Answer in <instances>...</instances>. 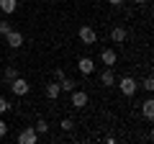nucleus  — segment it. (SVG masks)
<instances>
[{"instance_id": "nucleus-1", "label": "nucleus", "mask_w": 154, "mask_h": 144, "mask_svg": "<svg viewBox=\"0 0 154 144\" xmlns=\"http://www.w3.org/2000/svg\"><path fill=\"white\" fill-rule=\"evenodd\" d=\"M118 90H121L123 95H134V93L139 90V83L131 77V75H123V77L118 80Z\"/></svg>"}, {"instance_id": "nucleus-2", "label": "nucleus", "mask_w": 154, "mask_h": 144, "mask_svg": "<svg viewBox=\"0 0 154 144\" xmlns=\"http://www.w3.org/2000/svg\"><path fill=\"white\" fill-rule=\"evenodd\" d=\"M77 39L82 41V44H98V33H95L93 26H80V31H77Z\"/></svg>"}, {"instance_id": "nucleus-3", "label": "nucleus", "mask_w": 154, "mask_h": 144, "mask_svg": "<svg viewBox=\"0 0 154 144\" xmlns=\"http://www.w3.org/2000/svg\"><path fill=\"white\" fill-rule=\"evenodd\" d=\"M8 85H11V93H13V95H28V90H31V85H28V80H23L21 75H18L16 80H11Z\"/></svg>"}, {"instance_id": "nucleus-4", "label": "nucleus", "mask_w": 154, "mask_h": 144, "mask_svg": "<svg viewBox=\"0 0 154 144\" xmlns=\"http://www.w3.org/2000/svg\"><path fill=\"white\" fill-rule=\"evenodd\" d=\"M88 93H85V90H72L69 93V103H72V108H77V111H80V108H85V105H88Z\"/></svg>"}, {"instance_id": "nucleus-5", "label": "nucleus", "mask_w": 154, "mask_h": 144, "mask_svg": "<svg viewBox=\"0 0 154 144\" xmlns=\"http://www.w3.org/2000/svg\"><path fill=\"white\" fill-rule=\"evenodd\" d=\"M38 142V134L33 126H26L21 134H18V144H36Z\"/></svg>"}, {"instance_id": "nucleus-6", "label": "nucleus", "mask_w": 154, "mask_h": 144, "mask_svg": "<svg viewBox=\"0 0 154 144\" xmlns=\"http://www.w3.org/2000/svg\"><path fill=\"white\" fill-rule=\"evenodd\" d=\"M5 41H8L11 49H21V46H23V33L16 31V28H11V31L5 33Z\"/></svg>"}, {"instance_id": "nucleus-7", "label": "nucleus", "mask_w": 154, "mask_h": 144, "mask_svg": "<svg viewBox=\"0 0 154 144\" xmlns=\"http://www.w3.org/2000/svg\"><path fill=\"white\" fill-rule=\"evenodd\" d=\"M77 70L82 72V75H93L95 72V62L90 59V57H80V59H77Z\"/></svg>"}, {"instance_id": "nucleus-8", "label": "nucleus", "mask_w": 154, "mask_h": 144, "mask_svg": "<svg viewBox=\"0 0 154 144\" xmlns=\"http://www.w3.org/2000/svg\"><path fill=\"white\" fill-rule=\"evenodd\" d=\"M100 85H103V88H110V85H116V75H113V67H105V70L100 72Z\"/></svg>"}, {"instance_id": "nucleus-9", "label": "nucleus", "mask_w": 154, "mask_h": 144, "mask_svg": "<svg viewBox=\"0 0 154 144\" xmlns=\"http://www.w3.org/2000/svg\"><path fill=\"white\" fill-rule=\"evenodd\" d=\"M100 62H103L105 67H113L116 62H118V54H116L113 49H103L100 52Z\"/></svg>"}, {"instance_id": "nucleus-10", "label": "nucleus", "mask_w": 154, "mask_h": 144, "mask_svg": "<svg viewBox=\"0 0 154 144\" xmlns=\"http://www.w3.org/2000/svg\"><path fill=\"white\" fill-rule=\"evenodd\" d=\"M110 39H113V44H123V41L128 39V31L123 26H116L113 31H110Z\"/></svg>"}, {"instance_id": "nucleus-11", "label": "nucleus", "mask_w": 154, "mask_h": 144, "mask_svg": "<svg viewBox=\"0 0 154 144\" xmlns=\"http://www.w3.org/2000/svg\"><path fill=\"white\" fill-rule=\"evenodd\" d=\"M59 95H62V90H59V83H57V80L46 85V98H49V100H57Z\"/></svg>"}, {"instance_id": "nucleus-12", "label": "nucleus", "mask_w": 154, "mask_h": 144, "mask_svg": "<svg viewBox=\"0 0 154 144\" xmlns=\"http://www.w3.org/2000/svg\"><path fill=\"white\" fill-rule=\"evenodd\" d=\"M141 113H144V118H149V121L154 118V100H152V98H146V100L141 103Z\"/></svg>"}, {"instance_id": "nucleus-13", "label": "nucleus", "mask_w": 154, "mask_h": 144, "mask_svg": "<svg viewBox=\"0 0 154 144\" xmlns=\"http://www.w3.org/2000/svg\"><path fill=\"white\" fill-rule=\"evenodd\" d=\"M16 8H18V0H0V11L5 13V16L16 13Z\"/></svg>"}, {"instance_id": "nucleus-14", "label": "nucleus", "mask_w": 154, "mask_h": 144, "mask_svg": "<svg viewBox=\"0 0 154 144\" xmlns=\"http://www.w3.org/2000/svg\"><path fill=\"white\" fill-rule=\"evenodd\" d=\"M75 88H77V83H75L72 77H67V75H64V77L59 80V90H62V93H72Z\"/></svg>"}, {"instance_id": "nucleus-15", "label": "nucleus", "mask_w": 154, "mask_h": 144, "mask_svg": "<svg viewBox=\"0 0 154 144\" xmlns=\"http://www.w3.org/2000/svg\"><path fill=\"white\" fill-rule=\"evenodd\" d=\"M33 129H36V134H38V136H44V134L49 131V121H46V118H38Z\"/></svg>"}, {"instance_id": "nucleus-16", "label": "nucleus", "mask_w": 154, "mask_h": 144, "mask_svg": "<svg viewBox=\"0 0 154 144\" xmlns=\"http://www.w3.org/2000/svg\"><path fill=\"white\" fill-rule=\"evenodd\" d=\"M3 77H5V83H11V80H16V77H18V70H16L13 64H8L5 70H3Z\"/></svg>"}, {"instance_id": "nucleus-17", "label": "nucleus", "mask_w": 154, "mask_h": 144, "mask_svg": "<svg viewBox=\"0 0 154 144\" xmlns=\"http://www.w3.org/2000/svg\"><path fill=\"white\" fill-rule=\"evenodd\" d=\"M141 88L146 90V93H152V90H154V77H152V75H146V77L141 80Z\"/></svg>"}, {"instance_id": "nucleus-18", "label": "nucleus", "mask_w": 154, "mask_h": 144, "mask_svg": "<svg viewBox=\"0 0 154 144\" xmlns=\"http://www.w3.org/2000/svg\"><path fill=\"white\" fill-rule=\"evenodd\" d=\"M11 28H13V26H11V21H5V18H0V33H3V36H5V33L11 31Z\"/></svg>"}, {"instance_id": "nucleus-19", "label": "nucleus", "mask_w": 154, "mask_h": 144, "mask_svg": "<svg viewBox=\"0 0 154 144\" xmlns=\"http://www.w3.org/2000/svg\"><path fill=\"white\" fill-rule=\"evenodd\" d=\"M62 131H72V129H75V124H72V118H62Z\"/></svg>"}, {"instance_id": "nucleus-20", "label": "nucleus", "mask_w": 154, "mask_h": 144, "mask_svg": "<svg viewBox=\"0 0 154 144\" xmlns=\"http://www.w3.org/2000/svg\"><path fill=\"white\" fill-rule=\"evenodd\" d=\"M8 111H11V103H8V100L0 95V116H3V113H8Z\"/></svg>"}, {"instance_id": "nucleus-21", "label": "nucleus", "mask_w": 154, "mask_h": 144, "mask_svg": "<svg viewBox=\"0 0 154 144\" xmlns=\"http://www.w3.org/2000/svg\"><path fill=\"white\" fill-rule=\"evenodd\" d=\"M62 77H64V70H62V67H57V70H54V80H57V83H59Z\"/></svg>"}, {"instance_id": "nucleus-22", "label": "nucleus", "mask_w": 154, "mask_h": 144, "mask_svg": "<svg viewBox=\"0 0 154 144\" xmlns=\"http://www.w3.org/2000/svg\"><path fill=\"white\" fill-rule=\"evenodd\" d=\"M5 134H8V124L0 118V136H5Z\"/></svg>"}, {"instance_id": "nucleus-23", "label": "nucleus", "mask_w": 154, "mask_h": 144, "mask_svg": "<svg viewBox=\"0 0 154 144\" xmlns=\"http://www.w3.org/2000/svg\"><path fill=\"white\" fill-rule=\"evenodd\" d=\"M108 3H110V5H113V8H121L123 3H126V0H108Z\"/></svg>"}, {"instance_id": "nucleus-24", "label": "nucleus", "mask_w": 154, "mask_h": 144, "mask_svg": "<svg viewBox=\"0 0 154 144\" xmlns=\"http://www.w3.org/2000/svg\"><path fill=\"white\" fill-rule=\"evenodd\" d=\"M131 3H136V5H144V3H146V0H131Z\"/></svg>"}]
</instances>
